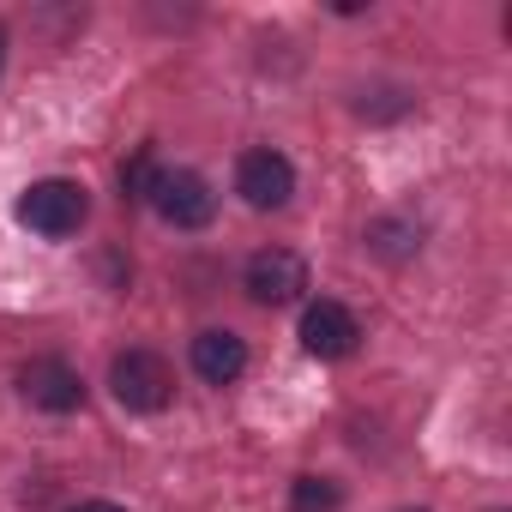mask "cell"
I'll return each instance as SVG.
<instances>
[{"instance_id":"7c38bea8","label":"cell","mask_w":512,"mask_h":512,"mask_svg":"<svg viewBox=\"0 0 512 512\" xmlns=\"http://www.w3.org/2000/svg\"><path fill=\"white\" fill-rule=\"evenodd\" d=\"M67 512H127V506H115V500H79V506H67Z\"/></svg>"},{"instance_id":"3957f363","label":"cell","mask_w":512,"mask_h":512,"mask_svg":"<svg viewBox=\"0 0 512 512\" xmlns=\"http://www.w3.org/2000/svg\"><path fill=\"white\" fill-rule=\"evenodd\" d=\"M145 205H151L169 229H205V223L217 217V193H211V181H205L199 169H157Z\"/></svg>"},{"instance_id":"8fae6325","label":"cell","mask_w":512,"mask_h":512,"mask_svg":"<svg viewBox=\"0 0 512 512\" xmlns=\"http://www.w3.org/2000/svg\"><path fill=\"white\" fill-rule=\"evenodd\" d=\"M157 169H163V163H157V151H151V145H139V151H133V163H121V193H127V199H145V193H151V181H157Z\"/></svg>"},{"instance_id":"8992f818","label":"cell","mask_w":512,"mask_h":512,"mask_svg":"<svg viewBox=\"0 0 512 512\" xmlns=\"http://www.w3.org/2000/svg\"><path fill=\"white\" fill-rule=\"evenodd\" d=\"M19 392H25L31 410H49V416H67V410L85 404V380H79V368L61 362V356H31V362L19 368Z\"/></svg>"},{"instance_id":"52a82bcc","label":"cell","mask_w":512,"mask_h":512,"mask_svg":"<svg viewBox=\"0 0 512 512\" xmlns=\"http://www.w3.org/2000/svg\"><path fill=\"white\" fill-rule=\"evenodd\" d=\"M356 344H362V320H356L344 302H332V296L308 302V314H302V350H308V356L344 362V356H356Z\"/></svg>"},{"instance_id":"4fadbf2b","label":"cell","mask_w":512,"mask_h":512,"mask_svg":"<svg viewBox=\"0 0 512 512\" xmlns=\"http://www.w3.org/2000/svg\"><path fill=\"white\" fill-rule=\"evenodd\" d=\"M0 61H7V25H0Z\"/></svg>"},{"instance_id":"5b68a950","label":"cell","mask_w":512,"mask_h":512,"mask_svg":"<svg viewBox=\"0 0 512 512\" xmlns=\"http://www.w3.org/2000/svg\"><path fill=\"white\" fill-rule=\"evenodd\" d=\"M235 193H241L253 211H278V205H290V193H296V163H290L284 151H272V145L241 151V157H235Z\"/></svg>"},{"instance_id":"30bf717a","label":"cell","mask_w":512,"mask_h":512,"mask_svg":"<svg viewBox=\"0 0 512 512\" xmlns=\"http://www.w3.org/2000/svg\"><path fill=\"white\" fill-rule=\"evenodd\" d=\"M344 506V488L332 476H296L290 482V512H338Z\"/></svg>"},{"instance_id":"277c9868","label":"cell","mask_w":512,"mask_h":512,"mask_svg":"<svg viewBox=\"0 0 512 512\" xmlns=\"http://www.w3.org/2000/svg\"><path fill=\"white\" fill-rule=\"evenodd\" d=\"M241 290L260 302V308H290L308 290V260H302V253H290V247H260L247 260V272H241Z\"/></svg>"},{"instance_id":"ba28073f","label":"cell","mask_w":512,"mask_h":512,"mask_svg":"<svg viewBox=\"0 0 512 512\" xmlns=\"http://www.w3.org/2000/svg\"><path fill=\"white\" fill-rule=\"evenodd\" d=\"M187 362H193V374H199L205 386H235V380L247 374V344H241L235 332L211 326V332H199V338H193Z\"/></svg>"},{"instance_id":"9c48e42d","label":"cell","mask_w":512,"mask_h":512,"mask_svg":"<svg viewBox=\"0 0 512 512\" xmlns=\"http://www.w3.org/2000/svg\"><path fill=\"white\" fill-rule=\"evenodd\" d=\"M362 241H368V253H380V260L398 266V260H410V253L422 247V223L416 217H374Z\"/></svg>"},{"instance_id":"7a4b0ae2","label":"cell","mask_w":512,"mask_h":512,"mask_svg":"<svg viewBox=\"0 0 512 512\" xmlns=\"http://www.w3.org/2000/svg\"><path fill=\"white\" fill-rule=\"evenodd\" d=\"M109 392H115V404L133 410V416H157V410H169V398H175V368H169L157 350H121V356L109 362Z\"/></svg>"},{"instance_id":"6da1fadb","label":"cell","mask_w":512,"mask_h":512,"mask_svg":"<svg viewBox=\"0 0 512 512\" xmlns=\"http://www.w3.org/2000/svg\"><path fill=\"white\" fill-rule=\"evenodd\" d=\"M85 217H91V193H85L79 181H67V175L31 181V187L19 193V223H25V229H37V235H49V241L79 235V229H85Z\"/></svg>"}]
</instances>
